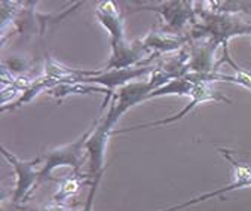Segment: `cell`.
I'll list each match as a JSON object with an SVG mask.
<instances>
[{
	"label": "cell",
	"instance_id": "obj_1",
	"mask_svg": "<svg viewBox=\"0 0 251 211\" xmlns=\"http://www.w3.org/2000/svg\"><path fill=\"white\" fill-rule=\"evenodd\" d=\"M3 155H6L11 161H14L12 158L3 150ZM14 164H15V167H17V170H18V173H20V189H18V193L15 195V199H18L23 193H24V190L33 183V180H34V173L31 171V167L34 165V162L33 164H21V162H18V161H14Z\"/></svg>",
	"mask_w": 251,
	"mask_h": 211
}]
</instances>
